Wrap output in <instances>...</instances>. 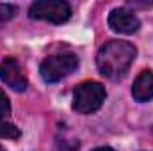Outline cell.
Wrapping results in <instances>:
<instances>
[{"instance_id":"cell-11","label":"cell","mask_w":153,"mask_h":151,"mask_svg":"<svg viewBox=\"0 0 153 151\" xmlns=\"http://www.w3.org/2000/svg\"><path fill=\"white\" fill-rule=\"evenodd\" d=\"M93 151H114V150H112V148H107V146H105V148H96V150H93Z\"/></svg>"},{"instance_id":"cell-12","label":"cell","mask_w":153,"mask_h":151,"mask_svg":"<svg viewBox=\"0 0 153 151\" xmlns=\"http://www.w3.org/2000/svg\"><path fill=\"white\" fill-rule=\"evenodd\" d=\"M0 151H5V150H4V148H2V146H0Z\"/></svg>"},{"instance_id":"cell-9","label":"cell","mask_w":153,"mask_h":151,"mask_svg":"<svg viewBox=\"0 0 153 151\" xmlns=\"http://www.w3.org/2000/svg\"><path fill=\"white\" fill-rule=\"evenodd\" d=\"M16 13V7L14 5H9V4H0V25L9 21Z\"/></svg>"},{"instance_id":"cell-2","label":"cell","mask_w":153,"mask_h":151,"mask_svg":"<svg viewBox=\"0 0 153 151\" xmlns=\"http://www.w3.org/2000/svg\"><path fill=\"white\" fill-rule=\"evenodd\" d=\"M105 101V87L100 82H82L73 93V110L78 114L96 112Z\"/></svg>"},{"instance_id":"cell-5","label":"cell","mask_w":153,"mask_h":151,"mask_svg":"<svg viewBox=\"0 0 153 151\" xmlns=\"http://www.w3.org/2000/svg\"><path fill=\"white\" fill-rule=\"evenodd\" d=\"M0 80L5 85H9L13 91L23 93L27 89V76H25L22 66L18 64V61L14 57H7L5 61H2V64H0Z\"/></svg>"},{"instance_id":"cell-4","label":"cell","mask_w":153,"mask_h":151,"mask_svg":"<svg viewBox=\"0 0 153 151\" xmlns=\"http://www.w3.org/2000/svg\"><path fill=\"white\" fill-rule=\"evenodd\" d=\"M29 16L34 20H45V21L61 25L70 20L71 7L62 0H39L30 5Z\"/></svg>"},{"instance_id":"cell-1","label":"cell","mask_w":153,"mask_h":151,"mask_svg":"<svg viewBox=\"0 0 153 151\" xmlns=\"http://www.w3.org/2000/svg\"><path fill=\"white\" fill-rule=\"evenodd\" d=\"M135 55H137V50L132 43L114 39L105 43L100 48L96 55V66L103 76L111 80H119L126 75Z\"/></svg>"},{"instance_id":"cell-6","label":"cell","mask_w":153,"mask_h":151,"mask_svg":"<svg viewBox=\"0 0 153 151\" xmlns=\"http://www.w3.org/2000/svg\"><path fill=\"white\" fill-rule=\"evenodd\" d=\"M109 27L114 30V32H119V34H134L139 30L141 27V21L139 18L126 7H117L114 11H111L109 14Z\"/></svg>"},{"instance_id":"cell-3","label":"cell","mask_w":153,"mask_h":151,"mask_svg":"<svg viewBox=\"0 0 153 151\" xmlns=\"http://www.w3.org/2000/svg\"><path fill=\"white\" fill-rule=\"evenodd\" d=\"M78 68V57L75 53H57V55H50L46 57L41 66H39V73L41 78L48 84L59 82L70 73H73Z\"/></svg>"},{"instance_id":"cell-10","label":"cell","mask_w":153,"mask_h":151,"mask_svg":"<svg viewBox=\"0 0 153 151\" xmlns=\"http://www.w3.org/2000/svg\"><path fill=\"white\" fill-rule=\"evenodd\" d=\"M9 114H11V103H9V98H7L5 93L0 89V119H5Z\"/></svg>"},{"instance_id":"cell-7","label":"cell","mask_w":153,"mask_h":151,"mask_svg":"<svg viewBox=\"0 0 153 151\" xmlns=\"http://www.w3.org/2000/svg\"><path fill=\"white\" fill-rule=\"evenodd\" d=\"M132 96L135 101H150L153 98V71L152 70H144L141 71L137 78L134 80L132 85Z\"/></svg>"},{"instance_id":"cell-8","label":"cell","mask_w":153,"mask_h":151,"mask_svg":"<svg viewBox=\"0 0 153 151\" xmlns=\"http://www.w3.org/2000/svg\"><path fill=\"white\" fill-rule=\"evenodd\" d=\"M18 137H20V128L7 123L5 119H0V139H18Z\"/></svg>"}]
</instances>
